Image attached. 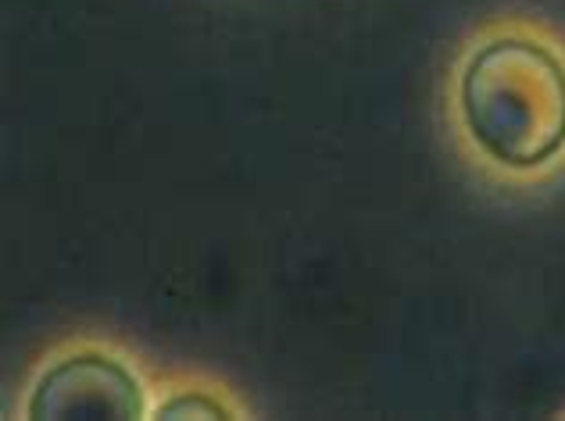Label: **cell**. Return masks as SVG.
Returning <instances> with one entry per match:
<instances>
[{"label": "cell", "instance_id": "3957f363", "mask_svg": "<svg viewBox=\"0 0 565 421\" xmlns=\"http://www.w3.org/2000/svg\"><path fill=\"white\" fill-rule=\"evenodd\" d=\"M158 418H226V408H218L215 400H204V397H180L166 403L158 411Z\"/></svg>", "mask_w": 565, "mask_h": 421}, {"label": "cell", "instance_id": "6da1fadb", "mask_svg": "<svg viewBox=\"0 0 565 421\" xmlns=\"http://www.w3.org/2000/svg\"><path fill=\"white\" fill-rule=\"evenodd\" d=\"M472 140L494 161L533 169L565 143V68L530 40H494L462 79Z\"/></svg>", "mask_w": 565, "mask_h": 421}, {"label": "cell", "instance_id": "7a4b0ae2", "mask_svg": "<svg viewBox=\"0 0 565 421\" xmlns=\"http://www.w3.org/2000/svg\"><path fill=\"white\" fill-rule=\"evenodd\" d=\"M29 414L40 421L57 418H140L143 397L137 379L108 357L83 354L62 360L43 375Z\"/></svg>", "mask_w": 565, "mask_h": 421}]
</instances>
